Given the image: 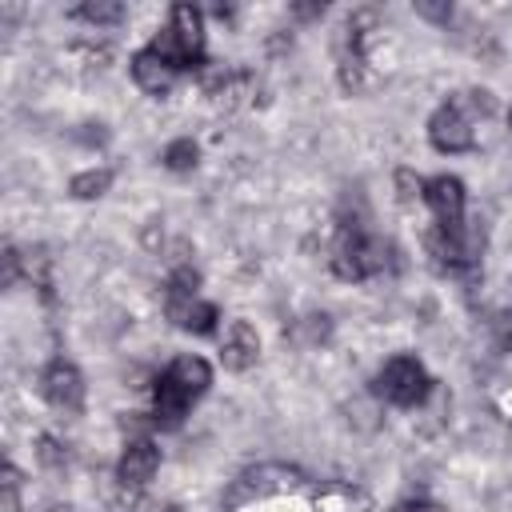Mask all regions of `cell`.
Listing matches in <instances>:
<instances>
[{
	"label": "cell",
	"mask_w": 512,
	"mask_h": 512,
	"mask_svg": "<svg viewBox=\"0 0 512 512\" xmlns=\"http://www.w3.org/2000/svg\"><path fill=\"white\" fill-rule=\"evenodd\" d=\"M432 392V380L416 356H392L376 372V396L396 408H420Z\"/></svg>",
	"instance_id": "obj_4"
},
{
	"label": "cell",
	"mask_w": 512,
	"mask_h": 512,
	"mask_svg": "<svg viewBox=\"0 0 512 512\" xmlns=\"http://www.w3.org/2000/svg\"><path fill=\"white\" fill-rule=\"evenodd\" d=\"M208 384H212V368H208V360L204 356H176L168 368H164V376L156 380V392H152V420L156 424H164V428H176L184 416H188V408L208 392Z\"/></svg>",
	"instance_id": "obj_1"
},
{
	"label": "cell",
	"mask_w": 512,
	"mask_h": 512,
	"mask_svg": "<svg viewBox=\"0 0 512 512\" xmlns=\"http://www.w3.org/2000/svg\"><path fill=\"white\" fill-rule=\"evenodd\" d=\"M40 388H44V400L56 404V408H64V412H80V408H84V376H80V368H76L72 360H64V356H56V360L44 368Z\"/></svg>",
	"instance_id": "obj_8"
},
{
	"label": "cell",
	"mask_w": 512,
	"mask_h": 512,
	"mask_svg": "<svg viewBox=\"0 0 512 512\" xmlns=\"http://www.w3.org/2000/svg\"><path fill=\"white\" fill-rule=\"evenodd\" d=\"M292 488H300V472L288 468V464H256L248 468L232 492H228V504H244V500H268V496H288Z\"/></svg>",
	"instance_id": "obj_5"
},
{
	"label": "cell",
	"mask_w": 512,
	"mask_h": 512,
	"mask_svg": "<svg viewBox=\"0 0 512 512\" xmlns=\"http://www.w3.org/2000/svg\"><path fill=\"white\" fill-rule=\"evenodd\" d=\"M256 356H260V336H256V328H252L248 320H232L228 332H224V340H220V364H224L228 372H244V368L256 364Z\"/></svg>",
	"instance_id": "obj_11"
},
{
	"label": "cell",
	"mask_w": 512,
	"mask_h": 512,
	"mask_svg": "<svg viewBox=\"0 0 512 512\" xmlns=\"http://www.w3.org/2000/svg\"><path fill=\"white\" fill-rule=\"evenodd\" d=\"M296 16L312 20V16H324V4H296Z\"/></svg>",
	"instance_id": "obj_24"
},
{
	"label": "cell",
	"mask_w": 512,
	"mask_h": 512,
	"mask_svg": "<svg viewBox=\"0 0 512 512\" xmlns=\"http://www.w3.org/2000/svg\"><path fill=\"white\" fill-rule=\"evenodd\" d=\"M0 260H4V288H12V284L20 280V264H24V256H20V252H16L12 244H8Z\"/></svg>",
	"instance_id": "obj_20"
},
{
	"label": "cell",
	"mask_w": 512,
	"mask_h": 512,
	"mask_svg": "<svg viewBox=\"0 0 512 512\" xmlns=\"http://www.w3.org/2000/svg\"><path fill=\"white\" fill-rule=\"evenodd\" d=\"M108 184H112V168H88V172H76V176H72L68 192H72L76 200H96V196L108 192Z\"/></svg>",
	"instance_id": "obj_14"
},
{
	"label": "cell",
	"mask_w": 512,
	"mask_h": 512,
	"mask_svg": "<svg viewBox=\"0 0 512 512\" xmlns=\"http://www.w3.org/2000/svg\"><path fill=\"white\" fill-rule=\"evenodd\" d=\"M156 512H184V508H176V504H164V508H156Z\"/></svg>",
	"instance_id": "obj_25"
},
{
	"label": "cell",
	"mask_w": 512,
	"mask_h": 512,
	"mask_svg": "<svg viewBox=\"0 0 512 512\" xmlns=\"http://www.w3.org/2000/svg\"><path fill=\"white\" fill-rule=\"evenodd\" d=\"M396 188H400V200H404V204L424 200V180H420L416 172H408V168H400V172H396Z\"/></svg>",
	"instance_id": "obj_19"
},
{
	"label": "cell",
	"mask_w": 512,
	"mask_h": 512,
	"mask_svg": "<svg viewBox=\"0 0 512 512\" xmlns=\"http://www.w3.org/2000/svg\"><path fill=\"white\" fill-rule=\"evenodd\" d=\"M196 160H200V148H196L192 136H180V140H172V144L164 148V168H168V172H192Z\"/></svg>",
	"instance_id": "obj_15"
},
{
	"label": "cell",
	"mask_w": 512,
	"mask_h": 512,
	"mask_svg": "<svg viewBox=\"0 0 512 512\" xmlns=\"http://www.w3.org/2000/svg\"><path fill=\"white\" fill-rule=\"evenodd\" d=\"M156 468H160V448L148 436H136V440H128V448L116 464V480L128 488H144L156 476Z\"/></svg>",
	"instance_id": "obj_9"
},
{
	"label": "cell",
	"mask_w": 512,
	"mask_h": 512,
	"mask_svg": "<svg viewBox=\"0 0 512 512\" xmlns=\"http://www.w3.org/2000/svg\"><path fill=\"white\" fill-rule=\"evenodd\" d=\"M404 508H408V512H444V508H440V504H432V500H408Z\"/></svg>",
	"instance_id": "obj_23"
},
{
	"label": "cell",
	"mask_w": 512,
	"mask_h": 512,
	"mask_svg": "<svg viewBox=\"0 0 512 512\" xmlns=\"http://www.w3.org/2000/svg\"><path fill=\"white\" fill-rule=\"evenodd\" d=\"M508 124H512V108H508Z\"/></svg>",
	"instance_id": "obj_28"
},
{
	"label": "cell",
	"mask_w": 512,
	"mask_h": 512,
	"mask_svg": "<svg viewBox=\"0 0 512 512\" xmlns=\"http://www.w3.org/2000/svg\"><path fill=\"white\" fill-rule=\"evenodd\" d=\"M364 508H368V496L360 488L328 484L316 492V512H364Z\"/></svg>",
	"instance_id": "obj_13"
},
{
	"label": "cell",
	"mask_w": 512,
	"mask_h": 512,
	"mask_svg": "<svg viewBox=\"0 0 512 512\" xmlns=\"http://www.w3.org/2000/svg\"><path fill=\"white\" fill-rule=\"evenodd\" d=\"M0 512H20V472H16V464H4V472H0Z\"/></svg>",
	"instance_id": "obj_17"
},
{
	"label": "cell",
	"mask_w": 512,
	"mask_h": 512,
	"mask_svg": "<svg viewBox=\"0 0 512 512\" xmlns=\"http://www.w3.org/2000/svg\"><path fill=\"white\" fill-rule=\"evenodd\" d=\"M164 308H168V320H172L176 328L192 332V336H208V332H216L220 308L208 304V300H200V296H168Z\"/></svg>",
	"instance_id": "obj_10"
},
{
	"label": "cell",
	"mask_w": 512,
	"mask_h": 512,
	"mask_svg": "<svg viewBox=\"0 0 512 512\" xmlns=\"http://www.w3.org/2000/svg\"><path fill=\"white\" fill-rule=\"evenodd\" d=\"M392 512H408V508H404V504H396V508H392Z\"/></svg>",
	"instance_id": "obj_27"
},
{
	"label": "cell",
	"mask_w": 512,
	"mask_h": 512,
	"mask_svg": "<svg viewBox=\"0 0 512 512\" xmlns=\"http://www.w3.org/2000/svg\"><path fill=\"white\" fill-rule=\"evenodd\" d=\"M132 80H136L148 96H168V88L176 84V68H172L164 56H156L152 48H140V52L132 56Z\"/></svg>",
	"instance_id": "obj_12"
},
{
	"label": "cell",
	"mask_w": 512,
	"mask_h": 512,
	"mask_svg": "<svg viewBox=\"0 0 512 512\" xmlns=\"http://www.w3.org/2000/svg\"><path fill=\"white\" fill-rule=\"evenodd\" d=\"M156 56H164L176 72L184 68H204V16L192 4H176L168 12V24L156 32L148 44Z\"/></svg>",
	"instance_id": "obj_2"
},
{
	"label": "cell",
	"mask_w": 512,
	"mask_h": 512,
	"mask_svg": "<svg viewBox=\"0 0 512 512\" xmlns=\"http://www.w3.org/2000/svg\"><path fill=\"white\" fill-rule=\"evenodd\" d=\"M492 332L500 336V344H512V308H500V312H496Z\"/></svg>",
	"instance_id": "obj_22"
},
{
	"label": "cell",
	"mask_w": 512,
	"mask_h": 512,
	"mask_svg": "<svg viewBox=\"0 0 512 512\" xmlns=\"http://www.w3.org/2000/svg\"><path fill=\"white\" fill-rule=\"evenodd\" d=\"M52 512H76V508H68V504H56V508H52Z\"/></svg>",
	"instance_id": "obj_26"
},
{
	"label": "cell",
	"mask_w": 512,
	"mask_h": 512,
	"mask_svg": "<svg viewBox=\"0 0 512 512\" xmlns=\"http://www.w3.org/2000/svg\"><path fill=\"white\" fill-rule=\"evenodd\" d=\"M76 16L80 20H88V24H120L124 20V4H116V0H88V4H80L76 8Z\"/></svg>",
	"instance_id": "obj_16"
},
{
	"label": "cell",
	"mask_w": 512,
	"mask_h": 512,
	"mask_svg": "<svg viewBox=\"0 0 512 512\" xmlns=\"http://www.w3.org/2000/svg\"><path fill=\"white\" fill-rule=\"evenodd\" d=\"M424 204L432 208V228L440 232H464V184L456 176H432L424 184Z\"/></svg>",
	"instance_id": "obj_6"
},
{
	"label": "cell",
	"mask_w": 512,
	"mask_h": 512,
	"mask_svg": "<svg viewBox=\"0 0 512 512\" xmlns=\"http://www.w3.org/2000/svg\"><path fill=\"white\" fill-rule=\"evenodd\" d=\"M416 16H424V20H436V24H448V16H452V4H428V0H416Z\"/></svg>",
	"instance_id": "obj_21"
},
{
	"label": "cell",
	"mask_w": 512,
	"mask_h": 512,
	"mask_svg": "<svg viewBox=\"0 0 512 512\" xmlns=\"http://www.w3.org/2000/svg\"><path fill=\"white\" fill-rule=\"evenodd\" d=\"M388 264V244L372 232H364L360 224H344L336 252H332V268L340 280H368L376 272H384Z\"/></svg>",
	"instance_id": "obj_3"
},
{
	"label": "cell",
	"mask_w": 512,
	"mask_h": 512,
	"mask_svg": "<svg viewBox=\"0 0 512 512\" xmlns=\"http://www.w3.org/2000/svg\"><path fill=\"white\" fill-rule=\"evenodd\" d=\"M428 140H432L436 152H448V156L468 152V148L476 144V132H472L468 112H464L456 100L440 104V108L432 112V120H428Z\"/></svg>",
	"instance_id": "obj_7"
},
{
	"label": "cell",
	"mask_w": 512,
	"mask_h": 512,
	"mask_svg": "<svg viewBox=\"0 0 512 512\" xmlns=\"http://www.w3.org/2000/svg\"><path fill=\"white\" fill-rule=\"evenodd\" d=\"M36 456H40V464H48V468H64V460H68V452L60 448L56 436H40V440H36Z\"/></svg>",
	"instance_id": "obj_18"
}]
</instances>
